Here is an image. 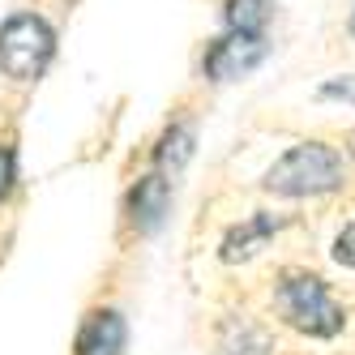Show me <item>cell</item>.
Masks as SVG:
<instances>
[{
    "label": "cell",
    "mask_w": 355,
    "mask_h": 355,
    "mask_svg": "<svg viewBox=\"0 0 355 355\" xmlns=\"http://www.w3.org/2000/svg\"><path fill=\"white\" fill-rule=\"evenodd\" d=\"M329 252H334V261L343 270H355V218L343 223V232L334 236V248H329Z\"/></svg>",
    "instance_id": "12"
},
{
    "label": "cell",
    "mask_w": 355,
    "mask_h": 355,
    "mask_svg": "<svg viewBox=\"0 0 355 355\" xmlns=\"http://www.w3.org/2000/svg\"><path fill=\"white\" fill-rule=\"evenodd\" d=\"M270 329L248 321V317H227L218 325V338H214V355H270Z\"/></svg>",
    "instance_id": "8"
},
{
    "label": "cell",
    "mask_w": 355,
    "mask_h": 355,
    "mask_svg": "<svg viewBox=\"0 0 355 355\" xmlns=\"http://www.w3.org/2000/svg\"><path fill=\"white\" fill-rule=\"evenodd\" d=\"M56 56V31L47 26V17L21 9L0 21V73L9 82H39L47 64Z\"/></svg>",
    "instance_id": "3"
},
{
    "label": "cell",
    "mask_w": 355,
    "mask_h": 355,
    "mask_svg": "<svg viewBox=\"0 0 355 355\" xmlns=\"http://www.w3.org/2000/svg\"><path fill=\"white\" fill-rule=\"evenodd\" d=\"M274 232H278V218H274V214H266V210L248 214L244 223H236L232 232L223 236L218 257H223L227 266H244V261H252V257H257V252L274 240Z\"/></svg>",
    "instance_id": "7"
},
{
    "label": "cell",
    "mask_w": 355,
    "mask_h": 355,
    "mask_svg": "<svg viewBox=\"0 0 355 355\" xmlns=\"http://www.w3.org/2000/svg\"><path fill=\"white\" fill-rule=\"evenodd\" d=\"M317 94H321V98H334V103H351V107H355V73L321 82V90H317Z\"/></svg>",
    "instance_id": "13"
},
{
    "label": "cell",
    "mask_w": 355,
    "mask_h": 355,
    "mask_svg": "<svg viewBox=\"0 0 355 355\" xmlns=\"http://www.w3.org/2000/svg\"><path fill=\"white\" fill-rule=\"evenodd\" d=\"M124 214H129V227L137 236H155L171 214V180H163L159 171L141 175L124 197Z\"/></svg>",
    "instance_id": "5"
},
{
    "label": "cell",
    "mask_w": 355,
    "mask_h": 355,
    "mask_svg": "<svg viewBox=\"0 0 355 355\" xmlns=\"http://www.w3.org/2000/svg\"><path fill=\"white\" fill-rule=\"evenodd\" d=\"M193 150H197V129L189 120H175L171 129H163L159 146H155V167L163 180H175V175L184 171V163L193 159Z\"/></svg>",
    "instance_id": "9"
},
{
    "label": "cell",
    "mask_w": 355,
    "mask_h": 355,
    "mask_svg": "<svg viewBox=\"0 0 355 355\" xmlns=\"http://www.w3.org/2000/svg\"><path fill=\"white\" fill-rule=\"evenodd\" d=\"M270 21H274V0H223V26H227V35L266 39Z\"/></svg>",
    "instance_id": "10"
},
{
    "label": "cell",
    "mask_w": 355,
    "mask_h": 355,
    "mask_svg": "<svg viewBox=\"0 0 355 355\" xmlns=\"http://www.w3.org/2000/svg\"><path fill=\"white\" fill-rule=\"evenodd\" d=\"M270 56L266 39H244V35H218L210 39V47L201 52V78L223 86V82H240L252 69H261Z\"/></svg>",
    "instance_id": "4"
},
{
    "label": "cell",
    "mask_w": 355,
    "mask_h": 355,
    "mask_svg": "<svg viewBox=\"0 0 355 355\" xmlns=\"http://www.w3.org/2000/svg\"><path fill=\"white\" fill-rule=\"evenodd\" d=\"M13 189H17V150L0 146V206L13 197Z\"/></svg>",
    "instance_id": "11"
},
{
    "label": "cell",
    "mask_w": 355,
    "mask_h": 355,
    "mask_svg": "<svg viewBox=\"0 0 355 355\" xmlns=\"http://www.w3.org/2000/svg\"><path fill=\"white\" fill-rule=\"evenodd\" d=\"M347 31H351V39H355V9H351V21H347Z\"/></svg>",
    "instance_id": "14"
},
{
    "label": "cell",
    "mask_w": 355,
    "mask_h": 355,
    "mask_svg": "<svg viewBox=\"0 0 355 355\" xmlns=\"http://www.w3.org/2000/svg\"><path fill=\"white\" fill-rule=\"evenodd\" d=\"M266 193L274 197H325L347 184V155L329 141H295L266 171Z\"/></svg>",
    "instance_id": "2"
},
{
    "label": "cell",
    "mask_w": 355,
    "mask_h": 355,
    "mask_svg": "<svg viewBox=\"0 0 355 355\" xmlns=\"http://www.w3.org/2000/svg\"><path fill=\"white\" fill-rule=\"evenodd\" d=\"M351 155H355V133H351Z\"/></svg>",
    "instance_id": "15"
},
{
    "label": "cell",
    "mask_w": 355,
    "mask_h": 355,
    "mask_svg": "<svg viewBox=\"0 0 355 355\" xmlns=\"http://www.w3.org/2000/svg\"><path fill=\"white\" fill-rule=\"evenodd\" d=\"M274 313L304 338H338L347 329V309L334 287L313 270H287L274 283Z\"/></svg>",
    "instance_id": "1"
},
{
    "label": "cell",
    "mask_w": 355,
    "mask_h": 355,
    "mask_svg": "<svg viewBox=\"0 0 355 355\" xmlns=\"http://www.w3.org/2000/svg\"><path fill=\"white\" fill-rule=\"evenodd\" d=\"M129 351V321L116 309H90L78 325L73 355H124Z\"/></svg>",
    "instance_id": "6"
}]
</instances>
